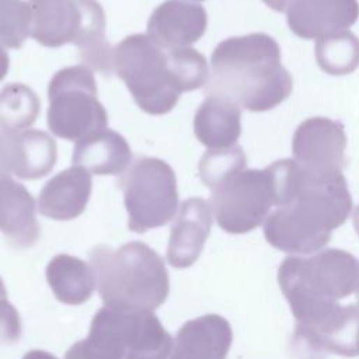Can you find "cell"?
<instances>
[{
    "label": "cell",
    "instance_id": "1",
    "mask_svg": "<svg viewBox=\"0 0 359 359\" xmlns=\"http://www.w3.org/2000/svg\"><path fill=\"white\" fill-rule=\"evenodd\" d=\"M268 168L275 185L276 209L264 222L265 240L276 250L294 255L320 251L352 210L344 174L309 171L294 158L273 161Z\"/></svg>",
    "mask_w": 359,
    "mask_h": 359
},
{
    "label": "cell",
    "instance_id": "2",
    "mask_svg": "<svg viewBox=\"0 0 359 359\" xmlns=\"http://www.w3.org/2000/svg\"><path fill=\"white\" fill-rule=\"evenodd\" d=\"M210 66L206 95L227 98L251 112L278 107L293 90L278 42L264 32L222 41L212 52Z\"/></svg>",
    "mask_w": 359,
    "mask_h": 359
},
{
    "label": "cell",
    "instance_id": "3",
    "mask_svg": "<svg viewBox=\"0 0 359 359\" xmlns=\"http://www.w3.org/2000/svg\"><path fill=\"white\" fill-rule=\"evenodd\" d=\"M358 280L359 262L345 250L286 257L279 265L278 283L296 320L294 332L331 320L342 309L338 300L356 292Z\"/></svg>",
    "mask_w": 359,
    "mask_h": 359
},
{
    "label": "cell",
    "instance_id": "4",
    "mask_svg": "<svg viewBox=\"0 0 359 359\" xmlns=\"http://www.w3.org/2000/svg\"><path fill=\"white\" fill-rule=\"evenodd\" d=\"M104 304L122 311H154L167 299L170 279L163 258L146 243L129 241L118 250L97 245L90 254Z\"/></svg>",
    "mask_w": 359,
    "mask_h": 359
},
{
    "label": "cell",
    "instance_id": "5",
    "mask_svg": "<svg viewBox=\"0 0 359 359\" xmlns=\"http://www.w3.org/2000/svg\"><path fill=\"white\" fill-rule=\"evenodd\" d=\"M112 70L126 84L135 102L150 115H164L185 91L172 50L157 46L144 34H132L112 49Z\"/></svg>",
    "mask_w": 359,
    "mask_h": 359
},
{
    "label": "cell",
    "instance_id": "6",
    "mask_svg": "<svg viewBox=\"0 0 359 359\" xmlns=\"http://www.w3.org/2000/svg\"><path fill=\"white\" fill-rule=\"evenodd\" d=\"M48 126L57 137L79 142L108 126V114L97 98L94 74L84 65L56 72L48 84Z\"/></svg>",
    "mask_w": 359,
    "mask_h": 359
},
{
    "label": "cell",
    "instance_id": "7",
    "mask_svg": "<svg viewBox=\"0 0 359 359\" xmlns=\"http://www.w3.org/2000/svg\"><path fill=\"white\" fill-rule=\"evenodd\" d=\"M123 192L129 230L143 234L167 224L178 208L177 177L157 157L136 158L116 181Z\"/></svg>",
    "mask_w": 359,
    "mask_h": 359
},
{
    "label": "cell",
    "instance_id": "8",
    "mask_svg": "<svg viewBox=\"0 0 359 359\" xmlns=\"http://www.w3.org/2000/svg\"><path fill=\"white\" fill-rule=\"evenodd\" d=\"M219 227L230 234L252 231L275 205V187L268 167L245 168L212 191L209 201Z\"/></svg>",
    "mask_w": 359,
    "mask_h": 359
},
{
    "label": "cell",
    "instance_id": "9",
    "mask_svg": "<svg viewBox=\"0 0 359 359\" xmlns=\"http://www.w3.org/2000/svg\"><path fill=\"white\" fill-rule=\"evenodd\" d=\"M95 320L114 339L123 359H167L172 338L153 311H122L107 306Z\"/></svg>",
    "mask_w": 359,
    "mask_h": 359
},
{
    "label": "cell",
    "instance_id": "10",
    "mask_svg": "<svg viewBox=\"0 0 359 359\" xmlns=\"http://www.w3.org/2000/svg\"><path fill=\"white\" fill-rule=\"evenodd\" d=\"M345 150L342 123L325 116L307 118L293 133V158L309 171L342 172L348 167Z\"/></svg>",
    "mask_w": 359,
    "mask_h": 359
},
{
    "label": "cell",
    "instance_id": "11",
    "mask_svg": "<svg viewBox=\"0 0 359 359\" xmlns=\"http://www.w3.org/2000/svg\"><path fill=\"white\" fill-rule=\"evenodd\" d=\"M208 27L203 6L187 0H165L147 21V36L165 50L189 48L202 38Z\"/></svg>",
    "mask_w": 359,
    "mask_h": 359
},
{
    "label": "cell",
    "instance_id": "12",
    "mask_svg": "<svg viewBox=\"0 0 359 359\" xmlns=\"http://www.w3.org/2000/svg\"><path fill=\"white\" fill-rule=\"evenodd\" d=\"M358 18V0H289L286 7L290 31L303 39H320L344 31Z\"/></svg>",
    "mask_w": 359,
    "mask_h": 359
},
{
    "label": "cell",
    "instance_id": "13",
    "mask_svg": "<svg viewBox=\"0 0 359 359\" xmlns=\"http://www.w3.org/2000/svg\"><path fill=\"white\" fill-rule=\"evenodd\" d=\"M212 215L209 202L202 198L192 196L181 203L171 224L165 254L171 266L184 269L196 262L212 229Z\"/></svg>",
    "mask_w": 359,
    "mask_h": 359
},
{
    "label": "cell",
    "instance_id": "14",
    "mask_svg": "<svg viewBox=\"0 0 359 359\" xmlns=\"http://www.w3.org/2000/svg\"><path fill=\"white\" fill-rule=\"evenodd\" d=\"M231 342L230 323L219 314H205L181 325L167 359H226Z\"/></svg>",
    "mask_w": 359,
    "mask_h": 359
},
{
    "label": "cell",
    "instance_id": "15",
    "mask_svg": "<svg viewBox=\"0 0 359 359\" xmlns=\"http://www.w3.org/2000/svg\"><path fill=\"white\" fill-rule=\"evenodd\" d=\"M93 188L91 172L72 165L55 174L41 189L38 210L52 220H72L80 216L90 199Z\"/></svg>",
    "mask_w": 359,
    "mask_h": 359
},
{
    "label": "cell",
    "instance_id": "16",
    "mask_svg": "<svg viewBox=\"0 0 359 359\" xmlns=\"http://www.w3.org/2000/svg\"><path fill=\"white\" fill-rule=\"evenodd\" d=\"M31 192L10 177L0 178V231L14 248L36 244L41 227Z\"/></svg>",
    "mask_w": 359,
    "mask_h": 359
},
{
    "label": "cell",
    "instance_id": "17",
    "mask_svg": "<svg viewBox=\"0 0 359 359\" xmlns=\"http://www.w3.org/2000/svg\"><path fill=\"white\" fill-rule=\"evenodd\" d=\"M31 7V36L38 43L46 48L74 43L83 21L80 0H48L34 3Z\"/></svg>",
    "mask_w": 359,
    "mask_h": 359
},
{
    "label": "cell",
    "instance_id": "18",
    "mask_svg": "<svg viewBox=\"0 0 359 359\" xmlns=\"http://www.w3.org/2000/svg\"><path fill=\"white\" fill-rule=\"evenodd\" d=\"M132 153L122 135L102 129L80 139L72 154L74 165L95 175H121L130 164Z\"/></svg>",
    "mask_w": 359,
    "mask_h": 359
},
{
    "label": "cell",
    "instance_id": "19",
    "mask_svg": "<svg viewBox=\"0 0 359 359\" xmlns=\"http://www.w3.org/2000/svg\"><path fill=\"white\" fill-rule=\"evenodd\" d=\"M194 133L208 149H227L241 135V109L233 101L208 95L194 116Z\"/></svg>",
    "mask_w": 359,
    "mask_h": 359
},
{
    "label": "cell",
    "instance_id": "20",
    "mask_svg": "<svg viewBox=\"0 0 359 359\" xmlns=\"http://www.w3.org/2000/svg\"><path fill=\"white\" fill-rule=\"evenodd\" d=\"M296 339L302 341L314 352L334 353L339 356L359 355V307L353 304L342 306L337 316L325 324L294 332Z\"/></svg>",
    "mask_w": 359,
    "mask_h": 359
},
{
    "label": "cell",
    "instance_id": "21",
    "mask_svg": "<svg viewBox=\"0 0 359 359\" xmlns=\"http://www.w3.org/2000/svg\"><path fill=\"white\" fill-rule=\"evenodd\" d=\"M10 139L11 172L14 175L21 180H38L52 171L57 158V147L49 133L25 129L10 133Z\"/></svg>",
    "mask_w": 359,
    "mask_h": 359
},
{
    "label": "cell",
    "instance_id": "22",
    "mask_svg": "<svg viewBox=\"0 0 359 359\" xmlns=\"http://www.w3.org/2000/svg\"><path fill=\"white\" fill-rule=\"evenodd\" d=\"M46 280L55 297L70 306L86 303L97 286L91 266L69 254H57L48 262Z\"/></svg>",
    "mask_w": 359,
    "mask_h": 359
},
{
    "label": "cell",
    "instance_id": "23",
    "mask_svg": "<svg viewBox=\"0 0 359 359\" xmlns=\"http://www.w3.org/2000/svg\"><path fill=\"white\" fill-rule=\"evenodd\" d=\"M41 101L28 86L10 83L0 90V129L4 132H21L29 128L38 118Z\"/></svg>",
    "mask_w": 359,
    "mask_h": 359
},
{
    "label": "cell",
    "instance_id": "24",
    "mask_svg": "<svg viewBox=\"0 0 359 359\" xmlns=\"http://www.w3.org/2000/svg\"><path fill=\"white\" fill-rule=\"evenodd\" d=\"M316 60L327 74L345 76L352 73L359 66V38L344 29L317 39Z\"/></svg>",
    "mask_w": 359,
    "mask_h": 359
},
{
    "label": "cell",
    "instance_id": "25",
    "mask_svg": "<svg viewBox=\"0 0 359 359\" xmlns=\"http://www.w3.org/2000/svg\"><path fill=\"white\" fill-rule=\"evenodd\" d=\"M247 167V156L241 146L227 149H209L201 157L198 164L199 178L210 189H216L231 177Z\"/></svg>",
    "mask_w": 359,
    "mask_h": 359
},
{
    "label": "cell",
    "instance_id": "26",
    "mask_svg": "<svg viewBox=\"0 0 359 359\" xmlns=\"http://www.w3.org/2000/svg\"><path fill=\"white\" fill-rule=\"evenodd\" d=\"M32 7L25 0H0V45L20 49L31 35Z\"/></svg>",
    "mask_w": 359,
    "mask_h": 359
},
{
    "label": "cell",
    "instance_id": "27",
    "mask_svg": "<svg viewBox=\"0 0 359 359\" xmlns=\"http://www.w3.org/2000/svg\"><path fill=\"white\" fill-rule=\"evenodd\" d=\"M63 359H121V356L101 338L88 334L84 339L73 344Z\"/></svg>",
    "mask_w": 359,
    "mask_h": 359
},
{
    "label": "cell",
    "instance_id": "28",
    "mask_svg": "<svg viewBox=\"0 0 359 359\" xmlns=\"http://www.w3.org/2000/svg\"><path fill=\"white\" fill-rule=\"evenodd\" d=\"M21 337V320L18 311L7 300L0 297V345H11Z\"/></svg>",
    "mask_w": 359,
    "mask_h": 359
},
{
    "label": "cell",
    "instance_id": "29",
    "mask_svg": "<svg viewBox=\"0 0 359 359\" xmlns=\"http://www.w3.org/2000/svg\"><path fill=\"white\" fill-rule=\"evenodd\" d=\"M11 139L10 133L0 129V178L10 177L11 172Z\"/></svg>",
    "mask_w": 359,
    "mask_h": 359
},
{
    "label": "cell",
    "instance_id": "30",
    "mask_svg": "<svg viewBox=\"0 0 359 359\" xmlns=\"http://www.w3.org/2000/svg\"><path fill=\"white\" fill-rule=\"evenodd\" d=\"M10 67V56L7 50L0 45V81L7 76Z\"/></svg>",
    "mask_w": 359,
    "mask_h": 359
},
{
    "label": "cell",
    "instance_id": "31",
    "mask_svg": "<svg viewBox=\"0 0 359 359\" xmlns=\"http://www.w3.org/2000/svg\"><path fill=\"white\" fill-rule=\"evenodd\" d=\"M22 359H57L55 355L46 352V351H41V349H34L29 351L24 355Z\"/></svg>",
    "mask_w": 359,
    "mask_h": 359
},
{
    "label": "cell",
    "instance_id": "32",
    "mask_svg": "<svg viewBox=\"0 0 359 359\" xmlns=\"http://www.w3.org/2000/svg\"><path fill=\"white\" fill-rule=\"evenodd\" d=\"M268 7H271L272 10L275 11H286V7H287V3L289 0H262Z\"/></svg>",
    "mask_w": 359,
    "mask_h": 359
},
{
    "label": "cell",
    "instance_id": "33",
    "mask_svg": "<svg viewBox=\"0 0 359 359\" xmlns=\"http://www.w3.org/2000/svg\"><path fill=\"white\" fill-rule=\"evenodd\" d=\"M353 226H355V230H356V233L359 236V206L353 212Z\"/></svg>",
    "mask_w": 359,
    "mask_h": 359
},
{
    "label": "cell",
    "instance_id": "34",
    "mask_svg": "<svg viewBox=\"0 0 359 359\" xmlns=\"http://www.w3.org/2000/svg\"><path fill=\"white\" fill-rule=\"evenodd\" d=\"M0 297H7V292H6V287L3 285L1 278H0Z\"/></svg>",
    "mask_w": 359,
    "mask_h": 359
},
{
    "label": "cell",
    "instance_id": "35",
    "mask_svg": "<svg viewBox=\"0 0 359 359\" xmlns=\"http://www.w3.org/2000/svg\"><path fill=\"white\" fill-rule=\"evenodd\" d=\"M356 300H358V307H359V280H358V286H356Z\"/></svg>",
    "mask_w": 359,
    "mask_h": 359
},
{
    "label": "cell",
    "instance_id": "36",
    "mask_svg": "<svg viewBox=\"0 0 359 359\" xmlns=\"http://www.w3.org/2000/svg\"><path fill=\"white\" fill-rule=\"evenodd\" d=\"M41 1H48V0H29L31 4H34V3H41Z\"/></svg>",
    "mask_w": 359,
    "mask_h": 359
},
{
    "label": "cell",
    "instance_id": "37",
    "mask_svg": "<svg viewBox=\"0 0 359 359\" xmlns=\"http://www.w3.org/2000/svg\"><path fill=\"white\" fill-rule=\"evenodd\" d=\"M194 1H203V0H194Z\"/></svg>",
    "mask_w": 359,
    "mask_h": 359
}]
</instances>
